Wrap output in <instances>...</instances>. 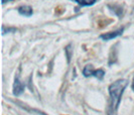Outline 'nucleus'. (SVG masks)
<instances>
[{
  "label": "nucleus",
  "instance_id": "obj_1",
  "mask_svg": "<svg viewBox=\"0 0 134 115\" xmlns=\"http://www.w3.org/2000/svg\"><path fill=\"white\" fill-rule=\"evenodd\" d=\"M127 86V81L126 80H117L113 84L110 85L109 87V93L111 97V108L116 109L119 105L121 96L124 91L125 87Z\"/></svg>",
  "mask_w": 134,
  "mask_h": 115
},
{
  "label": "nucleus",
  "instance_id": "obj_2",
  "mask_svg": "<svg viewBox=\"0 0 134 115\" xmlns=\"http://www.w3.org/2000/svg\"><path fill=\"white\" fill-rule=\"evenodd\" d=\"M83 74L86 77H90V76H93V77H96L98 78L99 80H102L103 77L105 76V72L103 70H94L93 67L91 65H87L84 71H83Z\"/></svg>",
  "mask_w": 134,
  "mask_h": 115
},
{
  "label": "nucleus",
  "instance_id": "obj_3",
  "mask_svg": "<svg viewBox=\"0 0 134 115\" xmlns=\"http://www.w3.org/2000/svg\"><path fill=\"white\" fill-rule=\"evenodd\" d=\"M123 32V28L121 29H118V30H115V31H112V32H107L105 34H102L101 35V39L102 40H105V41H110V40H113L115 37L121 35Z\"/></svg>",
  "mask_w": 134,
  "mask_h": 115
},
{
  "label": "nucleus",
  "instance_id": "obj_4",
  "mask_svg": "<svg viewBox=\"0 0 134 115\" xmlns=\"http://www.w3.org/2000/svg\"><path fill=\"white\" fill-rule=\"evenodd\" d=\"M24 90V85L22 84V82L20 81L18 78L15 79V82H14V85H13V93L14 95L18 96L20 95Z\"/></svg>",
  "mask_w": 134,
  "mask_h": 115
},
{
  "label": "nucleus",
  "instance_id": "obj_5",
  "mask_svg": "<svg viewBox=\"0 0 134 115\" xmlns=\"http://www.w3.org/2000/svg\"><path fill=\"white\" fill-rule=\"evenodd\" d=\"M18 12H19L21 15L23 16H31L32 15V8L30 6H27V5H24V6H20L18 8Z\"/></svg>",
  "mask_w": 134,
  "mask_h": 115
},
{
  "label": "nucleus",
  "instance_id": "obj_6",
  "mask_svg": "<svg viewBox=\"0 0 134 115\" xmlns=\"http://www.w3.org/2000/svg\"><path fill=\"white\" fill-rule=\"evenodd\" d=\"M78 4L83 5V6H90V5H93L96 0H75Z\"/></svg>",
  "mask_w": 134,
  "mask_h": 115
},
{
  "label": "nucleus",
  "instance_id": "obj_7",
  "mask_svg": "<svg viewBox=\"0 0 134 115\" xmlns=\"http://www.w3.org/2000/svg\"><path fill=\"white\" fill-rule=\"evenodd\" d=\"M7 1H10V0H2V3L4 4V3H5V2H7Z\"/></svg>",
  "mask_w": 134,
  "mask_h": 115
},
{
  "label": "nucleus",
  "instance_id": "obj_8",
  "mask_svg": "<svg viewBox=\"0 0 134 115\" xmlns=\"http://www.w3.org/2000/svg\"><path fill=\"white\" fill-rule=\"evenodd\" d=\"M132 88H133V90H134V80H133V86H132Z\"/></svg>",
  "mask_w": 134,
  "mask_h": 115
}]
</instances>
